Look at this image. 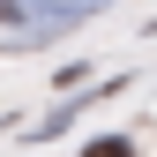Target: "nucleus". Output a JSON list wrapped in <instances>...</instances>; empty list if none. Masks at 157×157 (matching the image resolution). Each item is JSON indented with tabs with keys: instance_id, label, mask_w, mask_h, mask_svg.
Instances as JSON below:
<instances>
[{
	"instance_id": "obj_1",
	"label": "nucleus",
	"mask_w": 157,
	"mask_h": 157,
	"mask_svg": "<svg viewBox=\"0 0 157 157\" xmlns=\"http://www.w3.org/2000/svg\"><path fill=\"white\" fill-rule=\"evenodd\" d=\"M82 157H135V142H127V135H90Z\"/></svg>"
},
{
	"instance_id": "obj_2",
	"label": "nucleus",
	"mask_w": 157,
	"mask_h": 157,
	"mask_svg": "<svg viewBox=\"0 0 157 157\" xmlns=\"http://www.w3.org/2000/svg\"><path fill=\"white\" fill-rule=\"evenodd\" d=\"M0 23H30V8L23 0H0Z\"/></svg>"
}]
</instances>
